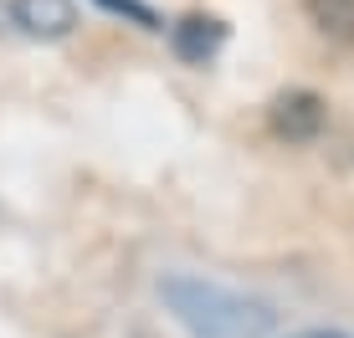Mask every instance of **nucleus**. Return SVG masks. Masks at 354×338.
<instances>
[{"label":"nucleus","instance_id":"nucleus-1","mask_svg":"<svg viewBox=\"0 0 354 338\" xmlns=\"http://www.w3.org/2000/svg\"><path fill=\"white\" fill-rule=\"evenodd\" d=\"M160 297L165 308L185 323L190 338H267L272 333V308L257 297H241L221 282H205V277H160Z\"/></svg>","mask_w":354,"mask_h":338},{"label":"nucleus","instance_id":"nucleus-2","mask_svg":"<svg viewBox=\"0 0 354 338\" xmlns=\"http://www.w3.org/2000/svg\"><path fill=\"white\" fill-rule=\"evenodd\" d=\"M267 123H272V134L288 139V143H313L324 134V123H328V103L319 92H308V88H288V92L272 98Z\"/></svg>","mask_w":354,"mask_h":338},{"label":"nucleus","instance_id":"nucleus-3","mask_svg":"<svg viewBox=\"0 0 354 338\" xmlns=\"http://www.w3.org/2000/svg\"><path fill=\"white\" fill-rule=\"evenodd\" d=\"M221 41H226V26L216 16H201V10H190V16H180L175 26H169V46H175V57L190 62V67H205L221 52Z\"/></svg>","mask_w":354,"mask_h":338},{"label":"nucleus","instance_id":"nucleus-4","mask_svg":"<svg viewBox=\"0 0 354 338\" xmlns=\"http://www.w3.org/2000/svg\"><path fill=\"white\" fill-rule=\"evenodd\" d=\"M10 16H16V26L26 36H36V41H62V36L77 26L72 0H16Z\"/></svg>","mask_w":354,"mask_h":338},{"label":"nucleus","instance_id":"nucleus-5","mask_svg":"<svg viewBox=\"0 0 354 338\" xmlns=\"http://www.w3.org/2000/svg\"><path fill=\"white\" fill-rule=\"evenodd\" d=\"M313 16V26L324 36H334L339 46H349L354 52V0H303Z\"/></svg>","mask_w":354,"mask_h":338},{"label":"nucleus","instance_id":"nucleus-6","mask_svg":"<svg viewBox=\"0 0 354 338\" xmlns=\"http://www.w3.org/2000/svg\"><path fill=\"white\" fill-rule=\"evenodd\" d=\"M97 6H108V10H118V16H133V21H139V26H160V16H154V10L149 6H139V0H97Z\"/></svg>","mask_w":354,"mask_h":338},{"label":"nucleus","instance_id":"nucleus-7","mask_svg":"<svg viewBox=\"0 0 354 338\" xmlns=\"http://www.w3.org/2000/svg\"><path fill=\"white\" fill-rule=\"evenodd\" d=\"M292 338H349V333H339V328H308V333H292Z\"/></svg>","mask_w":354,"mask_h":338}]
</instances>
